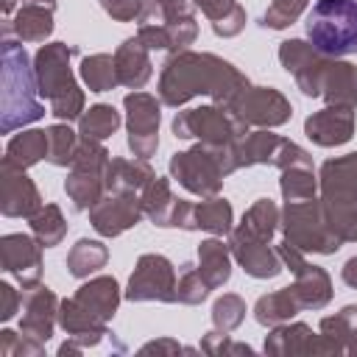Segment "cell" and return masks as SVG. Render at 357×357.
Returning a JSON list of instances; mask_svg holds the SVG:
<instances>
[{
  "label": "cell",
  "mask_w": 357,
  "mask_h": 357,
  "mask_svg": "<svg viewBox=\"0 0 357 357\" xmlns=\"http://www.w3.org/2000/svg\"><path fill=\"white\" fill-rule=\"evenodd\" d=\"M245 86H251V81L223 56L184 47L165 59L156 92L162 106L170 109H178L198 95L212 98V103L231 106Z\"/></svg>",
  "instance_id": "1"
},
{
  "label": "cell",
  "mask_w": 357,
  "mask_h": 357,
  "mask_svg": "<svg viewBox=\"0 0 357 357\" xmlns=\"http://www.w3.org/2000/svg\"><path fill=\"white\" fill-rule=\"evenodd\" d=\"M39 84L33 61L25 47L8 36L0 45V131L14 134L45 117V103L39 100Z\"/></svg>",
  "instance_id": "2"
},
{
  "label": "cell",
  "mask_w": 357,
  "mask_h": 357,
  "mask_svg": "<svg viewBox=\"0 0 357 357\" xmlns=\"http://www.w3.org/2000/svg\"><path fill=\"white\" fill-rule=\"evenodd\" d=\"M73 56H78V47L67 42H47L33 56L39 95L50 103V114L61 123H73L86 112V95L70 67Z\"/></svg>",
  "instance_id": "3"
},
{
  "label": "cell",
  "mask_w": 357,
  "mask_h": 357,
  "mask_svg": "<svg viewBox=\"0 0 357 357\" xmlns=\"http://www.w3.org/2000/svg\"><path fill=\"white\" fill-rule=\"evenodd\" d=\"M304 28L324 56L343 59L357 53V0H315Z\"/></svg>",
  "instance_id": "4"
},
{
  "label": "cell",
  "mask_w": 357,
  "mask_h": 357,
  "mask_svg": "<svg viewBox=\"0 0 357 357\" xmlns=\"http://www.w3.org/2000/svg\"><path fill=\"white\" fill-rule=\"evenodd\" d=\"M170 128L176 139H198L206 148L240 145V139L248 134V126L229 106H220V103L176 112Z\"/></svg>",
  "instance_id": "5"
},
{
  "label": "cell",
  "mask_w": 357,
  "mask_h": 357,
  "mask_svg": "<svg viewBox=\"0 0 357 357\" xmlns=\"http://www.w3.org/2000/svg\"><path fill=\"white\" fill-rule=\"evenodd\" d=\"M282 240L301 248L304 254H335L343 243L335 237V231L326 223L321 198H304V201H284L282 206Z\"/></svg>",
  "instance_id": "6"
},
{
  "label": "cell",
  "mask_w": 357,
  "mask_h": 357,
  "mask_svg": "<svg viewBox=\"0 0 357 357\" xmlns=\"http://www.w3.org/2000/svg\"><path fill=\"white\" fill-rule=\"evenodd\" d=\"M167 170H170V178L178 181L187 192L198 195V198H212V195H220L223 190V167L218 162V156L212 153V148L206 145H192L187 151H178L170 156L167 162Z\"/></svg>",
  "instance_id": "7"
},
{
  "label": "cell",
  "mask_w": 357,
  "mask_h": 357,
  "mask_svg": "<svg viewBox=\"0 0 357 357\" xmlns=\"http://www.w3.org/2000/svg\"><path fill=\"white\" fill-rule=\"evenodd\" d=\"M126 109V131H128V151L131 156L151 159L159 148V123H162V100L151 92L131 89L123 98Z\"/></svg>",
  "instance_id": "8"
},
{
  "label": "cell",
  "mask_w": 357,
  "mask_h": 357,
  "mask_svg": "<svg viewBox=\"0 0 357 357\" xmlns=\"http://www.w3.org/2000/svg\"><path fill=\"white\" fill-rule=\"evenodd\" d=\"M176 268L165 254H142L128 276L123 298L128 301H162L176 304Z\"/></svg>",
  "instance_id": "9"
},
{
  "label": "cell",
  "mask_w": 357,
  "mask_h": 357,
  "mask_svg": "<svg viewBox=\"0 0 357 357\" xmlns=\"http://www.w3.org/2000/svg\"><path fill=\"white\" fill-rule=\"evenodd\" d=\"M248 128H279L293 117L290 100L273 86H245L229 106Z\"/></svg>",
  "instance_id": "10"
},
{
  "label": "cell",
  "mask_w": 357,
  "mask_h": 357,
  "mask_svg": "<svg viewBox=\"0 0 357 357\" xmlns=\"http://www.w3.org/2000/svg\"><path fill=\"white\" fill-rule=\"evenodd\" d=\"M262 349L271 357H310V354L332 357V354H337L335 343L326 335L312 332V326L304 321H287V324L271 326Z\"/></svg>",
  "instance_id": "11"
},
{
  "label": "cell",
  "mask_w": 357,
  "mask_h": 357,
  "mask_svg": "<svg viewBox=\"0 0 357 357\" xmlns=\"http://www.w3.org/2000/svg\"><path fill=\"white\" fill-rule=\"evenodd\" d=\"M326 59L329 56L315 50L310 39H284V42H279V61L293 75L301 95H307V98H321V75H324Z\"/></svg>",
  "instance_id": "12"
},
{
  "label": "cell",
  "mask_w": 357,
  "mask_h": 357,
  "mask_svg": "<svg viewBox=\"0 0 357 357\" xmlns=\"http://www.w3.org/2000/svg\"><path fill=\"white\" fill-rule=\"evenodd\" d=\"M145 218L139 192H106L92 209L89 223L100 237H120Z\"/></svg>",
  "instance_id": "13"
},
{
  "label": "cell",
  "mask_w": 357,
  "mask_h": 357,
  "mask_svg": "<svg viewBox=\"0 0 357 357\" xmlns=\"http://www.w3.org/2000/svg\"><path fill=\"white\" fill-rule=\"evenodd\" d=\"M42 251L45 245L33 237V234H22V231H11L0 237V259H3V271L11 273L20 287H36L42 279Z\"/></svg>",
  "instance_id": "14"
},
{
  "label": "cell",
  "mask_w": 357,
  "mask_h": 357,
  "mask_svg": "<svg viewBox=\"0 0 357 357\" xmlns=\"http://www.w3.org/2000/svg\"><path fill=\"white\" fill-rule=\"evenodd\" d=\"M42 192L25 167L11 165L8 159L0 162V212L6 218H31L42 206Z\"/></svg>",
  "instance_id": "15"
},
{
  "label": "cell",
  "mask_w": 357,
  "mask_h": 357,
  "mask_svg": "<svg viewBox=\"0 0 357 357\" xmlns=\"http://www.w3.org/2000/svg\"><path fill=\"white\" fill-rule=\"evenodd\" d=\"M59 304L61 298L47 287V284H36V287H25L22 290V318H20V332L47 343L53 337V329L59 324Z\"/></svg>",
  "instance_id": "16"
},
{
  "label": "cell",
  "mask_w": 357,
  "mask_h": 357,
  "mask_svg": "<svg viewBox=\"0 0 357 357\" xmlns=\"http://www.w3.org/2000/svg\"><path fill=\"white\" fill-rule=\"evenodd\" d=\"M229 248H231L234 262L254 279H273L284 271V262H282L279 251L271 248L268 240L251 237V234L240 231L237 226L229 231Z\"/></svg>",
  "instance_id": "17"
},
{
  "label": "cell",
  "mask_w": 357,
  "mask_h": 357,
  "mask_svg": "<svg viewBox=\"0 0 357 357\" xmlns=\"http://www.w3.org/2000/svg\"><path fill=\"white\" fill-rule=\"evenodd\" d=\"M304 134L318 148H337L354 137V109L326 103L321 112H312L304 120Z\"/></svg>",
  "instance_id": "18"
},
{
  "label": "cell",
  "mask_w": 357,
  "mask_h": 357,
  "mask_svg": "<svg viewBox=\"0 0 357 357\" xmlns=\"http://www.w3.org/2000/svg\"><path fill=\"white\" fill-rule=\"evenodd\" d=\"M318 192L326 201L357 206V151L326 159L318 170Z\"/></svg>",
  "instance_id": "19"
},
{
  "label": "cell",
  "mask_w": 357,
  "mask_h": 357,
  "mask_svg": "<svg viewBox=\"0 0 357 357\" xmlns=\"http://www.w3.org/2000/svg\"><path fill=\"white\" fill-rule=\"evenodd\" d=\"M53 11H56V6L25 0L11 14V20H6L3 36L14 33L20 42H45L53 33Z\"/></svg>",
  "instance_id": "20"
},
{
  "label": "cell",
  "mask_w": 357,
  "mask_h": 357,
  "mask_svg": "<svg viewBox=\"0 0 357 357\" xmlns=\"http://www.w3.org/2000/svg\"><path fill=\"white\" fill-rule=\"evenodd\" d=\"M114 67H117V81L126 89H142L151 75H153V64H151V50L134 36L123 39L114 50Z\"/></svg>",
  "instance_id": "21"
},
{
  "label": "cell",
  "mask_w": 357,
  "mask_h": 357,
  "mask_svg": "<svg viewBox=\"0 0 357 357\" xmlns=\"http://www.w3.org/2000/svg\"><path fill=\"white\" fill-rule=\"evenodd\" d=\"M75 301L89 312L95 315L100 324H109L114 315H117V307L123 301V290L117 284L114 276H92L89 282H84L78 290H75Z\"/></svg>",
  "instance_id": "22"
},
{
  "label": "cell",
  "mask_w": 357,
  "mask_h": 357,
  "mask_svg": "<svg viewBox=\"0 0 357 357\" xmlns=\"http://www.w3.org/2000/svg\"><path fill=\"white\" fill-rule=\"evenodd\" d=\"M103 178H106V192H142L156 178V173H153L148 159L112 156Z\"/></svg>",
  "instance_id": "23"
},
{
  "label": "cell",
  "mask_w": 357,
  "mask_h": 357,
  "mask_svg": "<svg viewBox=\"0 0 357 357\" xmlns=\"http://www.w3.org/2000/svg\"><path fill=\"white\" fill-rule=\"evenodd\" d=\"M59 326L67 332V337L78 340L84 349L86 346H98L109 335V324H100L95 315H89L75 301V296L61 298V304H59Z\"/></svg>",
  "instance_id": "24"
},
{
  "label": "cell",
  "mask_w": 357,
  "mask_h": 357,
  "mask_svg": "<svg viewBox=\"0 0 357 357\" xmlns=\"http://www.w3.org/2000/svg\"><path fill=\"white\" fill-rule=\"evenodd\" d=\"M321 98L337 106H357V64L343 59H326L321 75Z\"/></svg>",
  "instance_id": "25"
},
{
  "label": "cell",
  "mask_w": 357,
  "mask_h": 357,
  "mask_svg": "<svg viewBox=\"0 0 357 357\" xmlns=\"http://www.w3.org/2000/svg\"><path fill=\"white\" fill-rule=\"evenodd\" d=\"M293 276H296V282L290 284V290L301 310H324L332 301V293H335L332 279L321 265L304 262Z\"/></svg>",
  "instance_id": "26"
},
{
  "label": "cell",
  "mask_w": 357,
  "mask_h": 357,
  "mask_svg": "<svg viewBox=\"0 0 357 357\" xmlns=\"http://www.w3.org/2000/svg\"><path fill=\"white\" fill-rule=\"evenodd\" d=\"M190 223H192V231H209L215 237H223L234 229V209L220 195L201 198L198 204H192Z\"/></svg>",
  "instance_id": "27"
},
{
  "label": "cell",
  "mask_w": 357,
  "mask_h": 357,
  "mask_svg": "<svg viewBox=\"0 0 357 357\" xmlns=\"http://www.w3.org/2000/svg\"><path fill=\"white\" fill-rule=\"evenodd\" d=\"M231 248L229 243L218 240V237H209V240H201L198 245V271L201 276L206 279V284L212 290L223 287L229 279H231Z\"/></svg>",
  "instance_id": "28"
},
{
  "label": "cell",
  "mask_w": 357,
  "mask_h": 357,
  "mask_svg": "<svg viewBox=\"0 0 357 357\" xmlns=\"http://www.w3.org/2000/svg\"><path fill=\"white\" fill-rule=\"evenodd\" d=\"M139 198H142V212H145V218H148L153 226H159V229H170V226H173V212H176V206H178V198L173 195L170 178L156 176V178L139 192Z\"/></svg>",
  "instance_id": "29"
},
{
  "label": "cell",
  "mask_w": 357,
  "mask_h": 357,
  "mask_svg": "<svg viewBox=\"0 0 357 357\" xmlns=\"http://www.w3.org/2000/svg\"><path fill=\"white\" fill-rule=\"evenodd\" d=\"M64 192L73 201V209L78 212H89L103 195H106V178L98 170H78L70 167L67 178H64Z\"/></svg>",
  "instance_id": "30"
},
{
  "label": "cell",
  "mask_w": 357,
  "mask_h": 357,
  "mask_svg": "<svg viewBox=\"0 0 357 357\" xmlns=\"http://www.w3.org/2000/svg\"><path fill=\"white\" fill-rule=\"evenodd\" d=\"M318 332L335 343L337 354L357 357V304H346L340 312L324 315L318 324Z\"/></svg>",
  "instance_id": "31"
},
{
  "label": "cell",
  "mask_w": 357,
  "mask_h": 357,
  "mask_svg": "<svg viewBox=\"0 0 357 357\" xmlns=\"http://www.w3.org/2000/svg\"><path fill=\"white\" fill-rule=\"evenodd\" d=\"M17 167H33L36 162L47 159V128H22L6 142V156Z\"/></svg>",
  "instance_id": "32"
},
{
  "label": "cell",
  "mask_w": 357,
  "mask_h": 357,
  "mask_svg": "<svg viewBox=\"0 0 357 357\" xmlns=\"http://www.w3.org/2000/svg\"><path fill=\"white\" fill-rule=\"evenodd\" d=\"M298 312H301V307H298V301H296L290 284H287V287H279V290H273V293L259 296L257 304H254V318H257V324H259V326H268V329L293 321Z\"/></svg>",
  "instance_id": "33"
},
{
  "label": "cell",
  "mask_w": 357,
  "mask_h": 357,
  "mask_svg": "<svg viewBox=\"0 0 357 357\" xmlns=\"http://www.w3.org/2000/svg\"><path fill=\"white\" fill-rule=\"evenodd\" d=\"M279 223H282V209L271 198H257L245 209V215L237 223V229L245 231V234H251V237H259V240H268L271 243L273 234H276V229H279Z\"/></svg>",
  "instance_id": "34"
},
{
  "label": "cell",
  "mask_w": 357,
  "mask_h": 357,
  "mask_svg": "<svg viewBox=\"0 0 357 357\" xmlns=\"http://www.w3.org/2000/svg\"><path fill=\"white\" fill-rule=\"evenodd\" d=\"M109 262V248L100 240L81 237L70 251H67V271L75 279H89Z\"/></svg>",
  "instance_id": "35"
},
{
  "label": "cell",
  "mask_w": 357,
  "mask_h": 357,
  "mask_svg": "<svg viewBox=\"0 0 357 357\" xmlns=\"http://www.w3.org/2000/svg\"><path fill=\"white\" fill-rule=\"evenodd\" d=\"M284 137L273 134L271 128H254L240 139V167L254 165H273V156L279 151Z\"/></svg>",
  "instance_id": "36"
},
{
  "label": "cell",
  "mask_w": 357,
  "mask_h": 357,
  "mask_svg": "<svg viewBox=\"0 0 357 357\" xmlns=\"http://www.w3.org/2000/svg\"><path fill=\"white\" fill-rule=\"evenodd\" d=\"M120 112L112 106V103H95V106H89L81 117H78V134L84 137V139H98V142H103V139H109L117 128H120Z\"/></svg>",
  "instance_id": "37"
},
{
  "label": "cell",
  "mask_w": 357,
  "mask_h": 357,
  "mask_svg": "<svg viewBox=\"0 0 357 357\" xmlns=\"http://www.w3.org/2000/svg\"><path fill=\"white\" fill-rule=\"evenodd\" d=\"M28 226H31V234L45 248H53L67 237V220H64V215H61V209L56 204H42L28 218Z\"/></svg>",
  "instance_id": "38"
},
{
  "label": "cell",
  "mask_w": 357,
  "mask_h": 357,
  "mask_svg": "<svg viewBox=\"0 0 357 357\" xmlns=\"http://www.w3.org/2000/svg\"><path fill=\"white\" fill-rule=\"evenodd\" d=\"M81 81L86 84L89 92H109L114 89L117 81V67H114V56L112 53H92L81 59Z\"/></svg>",
  "instance_id": "39"
},
{
  "label": "cell",
  "mask_w": 357,
  "mask_h": 357,
  "mask_svg": "<svg viewBox=\"0 0 357 357\" xmlns=\"http://www.w3.org/2000/svg\"><path fill=\"white\" fill-rule=\"evenodd\" d=\"M81 134H75L70 128V123H53L47 126V162L56 167H70L78 151Z\"/></svg>",
  "instance_id": "40"
},
{
  "label": "cell",
  "mask_w": 357,
  "mask_h": 357,
  "mask_svg": "<svg viewBox=\"0 0 357 357\" xmlns=\"http://www.w3.org/2000/svg\"><path fill=\"white\" fill-rule=\"evenodd\" d=\"M279 192L284 201H304L318 195V176L307 165H293L284 167L279 176Z\"/></svg>",
  "instance_id": "41"
},
{
  "label": "cell",
  "mask_w": 357,
  "mask_h": 357,
  "mask_svg": "<svg viewBox=\"0 0 357 357\" xmlns=\"http://www.w3.org/2000/svg\"><path fill=\"white\" fill-rule=\"evenodd\" d=\"M321 204H324V215H326V223L335 231V237L340 243H357V206L340 204V201H326V198H321Z\"/></svg>",
  "instance_id": "42"
},
{
  "label": "cell",
  "mask_w": 357,
  "mask_h": 357,
  "mask_svg": "<svg viewBox=\"0 0 357 357\" xmlns=\"http://www.w3.org/2000/svg\"><path fill=\"white\" fill-rule=\"evenodd\" d=\"M209 284H206V279L201 276V271H198V265H190V262H184L181 265V271H178V279H176V298H178V304H201V301H206V296H209Z\"/></svg>",
  "instance_id": "43"
},
{
  "label": "cell",
  "mask_w": 357,
  "mask_h": 357,
  "mask_svg": "<svg viewBox=\"0 0 357 357\" xmlns=\"http://www.w3.org/2000/svg\"><path fill=\"white\" fill-rule=\"evenodd\" d=\"M209 315H212L215 329L234 332V329L245 321V301H243V296H237V293H223L220 298H215Z\"/></svg>",
  "instance_id": "44"
},
{
  "label": "cell",
  "mask_w": 357,
  "mask_h": 357,
  "mask_svg": "<svg viewBox=\"0 0 357 357\" xmlns=\"http://www.w3.org/2000/svg\"><path fill=\"white\" fill-rule=\"evenodd\" d=\"M307 3L310 0H271V6L265 8L259 25L271 28V31H284L307 11Z\"/></svg>",
  "instance_id": "45"
},
{
  "label": "cell",
  "mask_w": 357,
  "mask_h": 357,
  "mask_svg": "<svg viewBox=\"0 0 357 357\" xmlns=\"http://www.w3.org/2000/svg\"><path fill=\"white\" fill-rule=\"evenodd\" d=\"M201 351L209 354V357H231V354H245V357H251V354H254V349H251L248 343H234V340L229 337V332H223V329L206 332V335L201 337Z\"/></svg>",
  "instance_id": "46"
},
{
  "label": "cell",
  "mask_w": 357,
  "mask_h": 357,
  "mask_svg": "<svg viewBox=\"0 0 357 357\" xmlns=\"http://www.w3.org/2000/svg\"><path fill=\"white\" fill-rule=\"evenodd\" d=\"M45 354V343L28 337V335H17L11 329L0 332V357H42Z\"/></svg>",
  "instance_id": "47"
},
{
  "label": "cell",
  "mask_w": 357,
  "mask_h": 357,
  "mask_svg": "<svg viewBox=\"0 0 357 357\" xmlns=\"http://www.w3.org/2000/svg\"><path fill=\"white\" fill-rule=\"evenodd\" d=\"M109 151L103 148V142L98 139H84L78 142V151H75V159L70 167H78V170H98V173H106V165H109Z\"/></svg>",
  "instance_id": "48"
},
{
  "label": "cell",
  "mask_w": 357,
  "mask_h": 357,
  "mask_svg": "<svg viewBox=\"0 0 357 357\" xmlns=\"http://www.w3.org/2000/svg\"><path fill=\"white\" fill-rule=\"evenodd\" d=\"M170 22V20H167ZM167 22H137V39L148 50H173Z\"/></svg>",
  "instance_id": "49"
},
{
  "label": "cell",
  "mask_w": 357,
  "mask_h": 357,
  "mask_svg": "<svg viewBox=\"0 0 357 357\" xmlns=\"http://www.w3.org/2000/svg\"><path fill=\"white\" fill-rule=\"evenodd\" d=\"M245 22H248L245 8H243L240 3H234V6L220 17V20H215V22H212V31H215V36H220V39H231V36L243 33Z\"/></svg>",
  "instance_id": "50"
},
{
  "label": "cell",
  "mask_w": 357,
  "mask_h": 357,
  "mask_svg": "<svg viewBox=\"0 0 357 357\" xmlns=\"http://www.w3.org/2000/svg\"><path fill=\"white\" fill-rule=\"evenodd\" d=\"M293 165H307V167H312V156L301 148V145H296L293 139H282V145H279V151H276V156H273V167H279V170H284V167H293Z\"/></svg>",
  "instance_id": "51"
},
{
  "label": "cell",
  "mask_w": 357,
  "mask_h": 357,
  "mask_svg": "<svg viewBox=\"0 0 357 357\" xmlns=\"http://www.w3.org/2000/svg\"><path fill=\"white\" fill-rule=\"evenodd\" d=\"M145 0H100V8L114 20V22H134L142 11Z\"/></svg>",
  "instance_id": "52"
},
{
  "label": "cell",
  "mask_w": 357,
  "mask_h": 357,
  "mask_svg": "<svg viewBox=\"0 0 357 357\" xmlns=\"http://www.w3.org/2000/svg\"><path fill=\"white\" fill-rule=\"evenodd\" d=\"M22 307V293H17L8 282H0V321H11Z\"/></svg>",
  "instance_id": "53"
},
{
  "label": "cell",
  "mask_w": 357,
  "mask_h": 357,
  "mask_svg": "<svg viewBox=\"0 0 357 357\" xmlns=\"http://www.w3.org/2000/svg\"><path fill=\"white\" fill-rule=\"evenodd\" d=\"M178 351H192V349H184L173 337H162V340H151V343L139 346V354H178Z\"/></svg>",
  "instance_id": "54"
},
{
  "label": "cell",
  "mask_w": 357,
  "mask_h": 357,
  "mask_svg": "<svg viewBox=\"0 0 357 357\" xmlns=\"http://www.w3.org/2000/svg\"><path fill=\"white\" fill-rule=\"evenodd\" d=\"M192 3H195V8H198L209 22L220 20V17L234 6V0H192Z\"/></svg>",
  "instance_id": "55"
},
{
  "label": "cell",
  "mask_w": 357,
  "mask_h": 357,
  "mask_svg": "<svg viewBox=\"0 0 357 357\" xmlns=\"http://www.w3.org/2000/svg\"><path fill=\"white\" fill-rule=\"evenodd\" d=\"M153 3L167 14V20H178V17L195 14V3L192 0H153Z\"/></svg>",
  "instance_id": "56"
},
{
  "label": "cell",
  "mask_w": 357,
  "mask_h": 357,
  "mask_svg": "<svg viewBox=\"0 0 357 357\" xmlns=\"http://www.w3.org/2000/svg\"><path fill=\"white\" fill-rule=\"evenodd\" d=\"M340 279H343V284H349L351 290H357V254L349 257V259L343 262V268H340Z\"/></svg>",
  "instance_id": "57"
},
{
  "label": "cell",
  "mask_w": 357,
  "mask_h": 357,
  "mask_svg": "<svg viewBox=\"0 0 357 357\" xmlns=\"http://www.w3.org/2000/svg\"><path fill=\"white\" fill-rule=\"evenodd\" d=\"M84 351V346L78 343V340H73V337H67L61 346H59V357H73V354H81Z\"/></svg>",
  "instance_id": "58"
},
{
  "label": "cell",
  "mask_w": 357,
  "mask_h": 357,
  "mask_svg": "<svg viewBox=\"0 0 357 357\" xmlns=\"http://www.w3.org/2000/svg\"><path fill=\"white\" fill-rule=\"evenodd\" d=\"M17 3H25V0H3V14L11 17V14L17 11Z\"/></svg>",
  "instance_id": "59"
}]
</instances>
